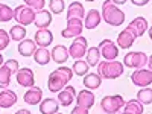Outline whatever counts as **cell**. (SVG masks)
<instances>
[{"mask_svg":"<svg viewBox=\"0 0 152 114\" xmlns=\"http://www.w3.org/2000/svg\"><path fill=\"white\" fill-rule=\"evenodd\" d=\"M3 66V56H2V53H0V67Z\"/></svg>","mask_w":152,"mask_h":114,"instance_id":"obj_42","label":"cell"},{"mask_svg":"<svg viewBox=\"0 0 152 114\" xmlns=\"http://www.w3.org/2000/svg\"><path fill=\"white\" fill-rule=\"evenodd\" d=\"M41 99H43L41 88H40V87H35V85L31 87L29 90L24 93V96H23V100H24L28 105H37V104H40Z\"/></svg>","mask_w":152,"mask_h":114,"instance_id":"obj_16","label":"cell"},{"mask_svg":"<svg viewBox=\"0 0 152 114\" xmlns=\"http://www.w3.org/2000/svg\"><path fill=\"white\" fill-rule=\"evenodd\" d=\"M70 114H88V110L87 108H84V107H75L73 110H72V113Z\"/></svg>","mask_w":152,"mask_h":114,"instance_id":"obj_38","label":"cell"},{"mask_svg":"<svg viewBox=\"0 0 152 114\" xmlns=\"http://www.w3.org/2000/svg\"><path fill=\"white\" fill-rule=\"evenodd\" d=\"M99 52H100V56L105 58V61H113L119 55V47L111 40H104L99 44Z\"/></svg>","mask_w":152,"mask_h":114,"instance_id":"obj_9","label":"cell"},{"mask_svg":"<svg viewBox=\"0 0 152 114\" xmlns=\"http://www.w3.org/2000/svg\"><path fill=\"white\" fill-rule=\"evenodd\" d=\"M52 23V14L46 9H40L35 12V18H34V24L38 29H47L49 24Z\"/></svg>","mask_w":152,"mask_h":114,"instance_id":"obj_15","label":"cell"},{"mask_svg":"<svg viewBox=\"0 0 152 114\" xmlns=\"http://www.w3.org/2000/svg\"><path fill=\"white\" fill-rule=\"evenodd\" d=\"M50 58H52L56 64H64L69 59V49L62 44H58L53 47V50L50 52Z\"/></svg>","mask_w":152,"mask_h":114,"instance_id":"obj_20","label":"cell"},{"mask_svg":"<svg viewBox=\"0 0 152 114\" xmlns=\"http://www.w3.org/2000/svg\"><path fill=\"white\" fill-rule=\"evenodd\" d=\"M75 94H76L75 87L66 85L61 91H58V102H59V105H61V107H70V105L73 104L75 97H76Z\"/></svg>","mask_w":152,"mask_h":114,"instance_id":"obj_12","label":"cell"},{"mask_svg":"<svg viewBox=\"0 0 152 114\" xmlns=\"http://www.w3.org/2000/svg\"><path fill=\"white\" fill-rule=\"evenodd\" d=\"M24 3H26V6L32 8L35 12L37 11H40V9H44V0H23Z\"/></svg>","mask_w":152,"mask_h":114,"instance_id":"obj_35","label":"cell"},{"mask_svg":"<svg viewBox=\"0 0 152 114\" xmlns=\"http://www.w3.org/2000/svg\"><path fill=\"white\" fill-rule=\"evenodd\" d=\"M85 56H87V61H85V62H87L88 66H91V67L97 66L99 62H100V52H99V47H90V49H87Z\"/></svg>","mask_w":152,"mask_h":114,"instance_id":"obj_27","label":"cell"},{"mask_svg":"<svg viewBox=\"0 0 152 114\" xmlns=\"http://www.w3.org/2000/svg\"><path fill=\"white\" fill-rule=\"evenodd\" d=\"M35 18V11L26 5H20L14 9V20L18 21L21 26H28V24L34 23Z\"/></svg>","mask_w":152,"mask_h":114,"instance_id":"obj_6","label":"cell"},{"mask_svg":"<svg viewBox=\"0 0 152 114\" xmlns=\"http://www.w3.org/2000/svg\"><path fill=\"white\" fill-rule=\"evenodd\" d=\"M135 38H137V37H135L128 28H125V29L119 34V37H117V44H119L120 49H129V47L134 44Z\"/></svg>","mask_w":152,"mask_h":114,"instance_id":"obj_18","label":"cell"},{"mask_svg":"<svg viewBox=\"0 0 152 114\" xmlns=\"http://www.w3.org/2000/svg\"><path fill=\"white\" fill-rule=\"evenodd\" d=\"M84 85L88 88V90H96V88L100 87V84H102V78L97 75V73H87L84 76Z\"/></svg>","mask_w":152,"mask_h":114,"instance_id":"obj_26","label":"cell"},{"mask_svg":"<svg viewBox=\"0 0 152 114\" xmlns=\"http://www.w3.org/2000/svg\"><path fill=\"white\" fill-rule=\"evenodd\" d=\"M49 8L53 14H61V12L64 11V0H50Z\"/></svg>","mask_w":152,"mask_h":114,"instance_id":"obj_34","label":"cell"},{"mask_svg":"<svg viewBox=\"0 0 152 114\" xmlns=\"http://www.w3.org/2000/svg\"><path fill=\"white\" fill-rule=\"evenodd\" d=\"M15 114H31V111L29 110H18Z\"/></svg>","mask_w":152,"mask_h":114,"instance_id":"obj_41","label":"cell"},{"mask_svg":"<svg viewBox=\"0 0 152 114\" xmlns=\"http://www.w3.org/2000/svg\"><path fill=\"white\" fill-rule=\"evenodd\" d=\"M37 50V44L34 40H29V38H24L18 43V53L21 56H32L34 52Z\"/></svg>","mask_w":152,"mask_h":114,"instance_id":"obj_24","label":"cell"},{"mask_svg":"<svg viewBox=\"0 0 152 114\" xmlns=\"http://www.w3.org/2000/svg\"><path fill=\"white\" fill-rule=\"evenodd\" d=\"M34 41H35L37 47H47L53 43V34L49 29H38L35 32Z\"/></svg>","mask_w":152,"mask_h":114,"instance_id":"obj_14","label":"cell"},{"mask_svg":"<svg viewBox=\"0 0 152 114\" xmlns=\"http://www.w3.org/2000/svg\"><path fill=\"white\" fill-rule=\"evenodd\" d=\"M87 49H88V41H87V38L79 35V37H75V40L69 49V55L75 59H81L85 56L87 53Z\"/></svg>","mask_w":152,"mask_h":114,"instance_id":"obj_7","label":"cell"},{"mask_svg":"<svg viewBox=\"0 0 152 114\" xmlns=\"http://www.w3.org/2000/svg\"><path fill=\"white\" fill-rule=\"evenodd\" d=\"M99 76L104 79H117L119 76L123 75V64L120 61H104L99 62Z\"/></svg>","mask_w":152,"mask_h":114,"instance_id":"obj_3","label":"cell"},{"mask_svg":"<svg viewBox=\"0 0 152 114\" xmlns=\"http://www.w3.org/2000/svg\"><path fill=\"white\" fill-rule=\"evenodd\" d=\"M123 110L131 113V114H143L145 107H143V104L138 102L137 99H131V100H128V102H125Z\"/></svg>","mask_w":152,"mask_h":114,"instance_id":"obj_28","label":"cell"},{"mask_svg":"<svg viewBox=\"0 0 152 114\" xmlns=\"http://www.w3.org/2000/svg\"><path fill=\"white\" fill-rule=\"evenodd\" d=\"M55 114H62V113H55Z\"/></svg>","mask_w":152,"mask_h":114,"instance_id":"obj_45","label":"cell"},{"mask_svg":"<svg viewBox=\"0 0 152 114\" xmlns=\"http://www.w3.org/2000/svg\"><path fill=\"white\" fill-rule=\"evenodd\" d=\"M137 100L143 105H149L152 102V90L151 87H143L137 93Z\"/></svg>","mask_w":152,"mask_h":114,"instance_id":"obj_30","label":"cell"},{"mask_svg":"<svg viewBox=\"0 0 152 114\" xmlns=\"http://www.w3.org/2000/svg\"><path fill=\"white\" fill-rule=\"evenodd\" d=\"M72 78H73V72L70 67H59L53 70L49 75V81H47L49 91H52V93L61 91L72 81Z\"/></svg>","mask_w":152,"mask_h":114,"instance_id":"obj_1","label":"cell"},{"mask_svg":"<svg viewBox=\"0 0 152 114\" xmlns=\"http://www.w3.org/2000/svg\"><path fill=\"white\" fill-rule=\"evenodd\" d=\"M131 81H132V84L134 85H137V87H149L151 85V82H152V72H151V69H137V70H134L132 72V75H131Z\"/></svg>","mask_w":152,"mask_h":114,"instance_id":"obj_8","label":"cell"},{"mask_svg":"<svg viewBox=\"0 0 152 114\" xmlns=\"http://www.w3.org/2000/svg\"><path fill=\"white\" fill-rule=\"evenodd\" d=\"M88 66L85 61H82V59H76L75 61V64L72 66V72H73V75H78V76H85L87 73H88Z\"/></svg>","mask_w":152,"mask_h":114,"instance_id":"obj_31","label":"cell"},{"mask_svg":"<svg viewBox=\"0 0 152 114\" xmlns=\"http://www.w3.org/2000/svg\"><path fill=\"white\" fill-rule=\"evenodd\" d=\"M15 102H17V94L12 90L3 88V91L0 93V108H11L12 105H15Z\"/></svg>","mask_w":152,"mask_h":114,"instance_id":"obj_23","label":"cell"},{"mask_svg":"<svg viewBox=\"0 0 152 114\" xmlns=\"http://www.w3.org/2000/svg\"><path fill=\"white\" fill-rule=\"evenodd\" d=\"M126 28H128L135 37H143L146 34L148 28H149V24H148V20L145 17H135Z\"/></svg>","mask_w":152,"mask_h":114,"instance_id":"obj_11","label":"cell"},{"mask_svg":"<svg viewBox=\"0 0 152 114\" xmlns=\"http://www.w3.org/2000/svg\"><path fill=\"white\" fill-rule=\"evenodd\" d=\"M151 2V0H131V3L135 5V6H145Z\"/></svg>","mask_w":152,"mask_h":114,"instance_id":"obj_39","label":"cell"},{"mask_svg":"<svg viewBox=\"0 0 152 114\" xmlns=\"http://www.w3.org/2000/svg\"><path fill=\"white\" fill-rule=\"evenodd\" d=\"M34 61L37 62V64H40V66H46L50 62V52L47 50V47H37V50L34 52Z\"/></svg>","mask_w":152,"mask_h":114,"instance_id":"obj_25","label":"cell"},{"mask_svg":"<svg viewBox=\"0 0 152 114\" xmlns=\"http://www.w3.org/2000/svg\"><path fill=\"white\" fill-rule=\"evenodd\" d=\"M111 2H113L114 5H123V3L128 2V0H111Z\"/></svg>","mask_w":152,"mask_h":114,"instance_id":"obj_40","label":"cell"},{"mask_svg":"<svg viewBox=\"0 0 152 114\" xmlns=\"http://www.w3.org/2000/svg\"><path fill=\"white\" fill-rule=\"evenodd\" d=\"M149 56L143 52H129L123 58L122 64L129 69H143L146 64H149Z\"/></svg>","mask_w":152,"mask_h":114,"instance_id":"obj_5","label":"cell"},{"mask_svg":"<svg viewBox=\"0 0 152 114\" xmlns=\"http://www.w3.org/2000/svg\"><path fill=\"white\" fill-rule=\"evenodd\" d=\"M94 100H96V97L90 90H81L79 94H76V102H78V105L84 107L87 110H90L94 105Z\"/></svg>","mask_w":152,"mask_h":114,"instance_id":"obj_17","label":"cell"},{"mask_svg":"<svg viewBox=\"0 0 152 114\" xmlns=\"http://www.w3.org/2000/svg\"><path fill=\"white\" fill-rule=\"evenodd\" d=\"M100 17L110 26H120L125 21V12L119 9V6L114 5L111 0H105L102 3V14H100Z\"/></svg>","mask_w":152,"mask_h":114,"instance_id":"obj_2","label":"cell"},{"mask_svg":"<svg viewBox=\"0 0 152 114\" xmlns=\"http://www.w3.org/2000/svg\"><path fill=\"white\" fill-rule=\"evenodd\" d=\"M85 2H94V0H85Z\"/></svg>","mask_w":152,"mask_h":114,"instance_id":"obj_44","label":"cell"},{"mask_svg":"<svg viewBox=\"0 0 152 114\" xmlns=\"http://www.w3.org/2000/svg\"><path fill=\"white\" fill-rule=\"evenodd\" d=\"M9 34L5 29H0V50H5L9 46Z\"/></svg>","mask_w":152,"mask_h":114,"instance_id":"obj_36","label":"cell"},{"mask_svg":"<svg viewBox=\"0 0 152 114\" xmlns=\"http://www.w3.org/2000/svg\"><path fill=\"white\" fill-rule=\"evenodd\" d=\"M12 18H14V9H11L5 3H0V21L6 23V21H11Z\"/></svg>","mask_w":152,"mask_h":114,"instance_id":"obj_32","label":"cell"},{"mask_svg":"<svg viewBox=\"0 0 152 114\" xmlns=\"http://www.w3.org/2000/svg\"><path fill=\"white\" fill-rule=\"evenodd\" d=\"M84 17H85V8L82 6V3H79V2L70 3V6L67 9V20H70V18L84 20Z\"/></svg>","mask_w":152,"mask_h":114,"instance_id":"obj_21","label":"cell"},{"mask_svg":"<svg viewBox=\"0 0 152 114\" xmlns=\"http://www.w3.org/2000/svg\"><path fill=\"white\" fill-rule=\"evenodd\" d=\"M5 66L11 70V73H17V72H18V62H17L15 59H8V61L5 62Z\"/></svg>","mask_w":152,"mask_h":114,"instance_id":"obj_37","label":"cell"},{"mask_svg":"<svg viewBox=\"0 0 152 114\" xmlns=\"http://www.w3.org/2000/svg\"><path fill=\"white\" fill-rule=\"evenodd\" d=\"M58 108H59V102L53 97L41 99V102H40V113L41 114H55V113H58Z\"/></svg>","mask_w":152,"mask_h":114,"instance_id":"obj_19","label":"cell"},{"mask_svg":"<svg viewBox=\"0 0 152 114\" xmlns=\"http://www.w3.org/2000/svg\"><path fill=\"white\" fill-rule=\"evenodd\" d=\"M26 28L21 26V24H15V26H12L9 29V38L11 40H14V41H21L26 38Z\"/></svg>","mask_w":152,"mask_h":114,"instance_id":"obj_29","label":"cell"},{"mask_svg":"<svg viewBox=\"0 0 152 114\" xmlns=\"http://www.w3.org/2000/svg\"><path fill=\"white\" fill-rule=\"evenodd\" d=\"M125 105V99L120 94H113V96H105L100 100V108L107 114H116L119 113Z\"/></svg>","mask_w":152,"mask_h":114,"instance_id":"obj_4","label":"cell"},{"mask_svg":"<svg viewBox=\"0 0 152 114\" xmlns=\"http://www.w3.org/2000/svg\"><path fill=\"white\" fill-rule=\"evenodd\" d=\"M82 20L78 18H70L67 20V26L62 29L61 35L64 38H75V37H79L82 34Z\"/></svg>","mask_w":152,"mask_h":114,"instance_id":"obj_10","label":"cell"},{"mask_svg":"<svg viewBox=\"0 0 152 114\" xmlns=\"http://www.w3.org/2000/svg\"><path fill=\"white\" fill-rule=\"evenodd\" d=\"M85 18V23H84V28L87 29H94L99 26L100 20H102V17H100V12L97 9H90L88 11V14L84 17Z\"/></svg>","mask_w":152,"mask_h":114,"instance_id":"obj_22","label":"cell"},{"mask_svg":"<svg viewBox=\"0 0 152 114\" xmlns=\"http://www.w3.org/2000/svg\"><path fill=\"white\" fill-rule=\"evenodd\" d=\"M11 70L3 64L2 67H0V88H6L11 82Z\"/></svg>","mask_w":152,"mask_h":114,"instance_id":"obj_33","label":"cell"},{"mask_svg":"<svg viewBox=\"0 0 152 114\" xmlns=\"http://www.w3.org/2000/svg\"><path fill=\"white\" fill-rule=\"evenodd\" d=\"M15 76H17V82H18V85H21V87H34V84H35V76H34V72L31 70V69H28V67H24V69H18V72L15 73Z\"/></svg>","mask_w":152,"mask_h":114,"instance_id":"obj_13","label":"cell"},{"mask_svg":"<svg viewBox=\"0 0 152 114\" xmlns=\"http://www.w3.org/2000/svg\"><path fill=\"white\" fill-rule=\"evenodd\" d=\"M122 114H131V113H128V111H123Z\"/></svg>","mask_w":152,"mask_h":114,"instance_id":"obj_43","label":"cell"}]
</instances>
